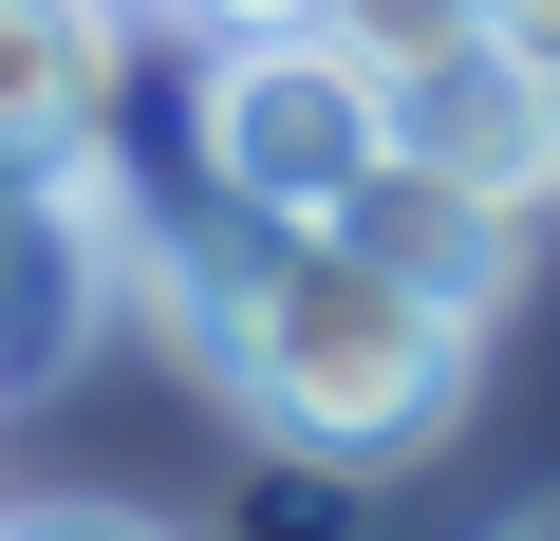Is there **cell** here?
I'll return each instance as SVG.
<instances>
[{"label":"cell","instance_id":"3957f363","mask_svg":"<svg viewBox=\"0 0 560 541\" xmlns=\"http://www.w3.org/2000/svg\"><path fill=\"white\" fill-rule=\"evenodd\" d=\"M374 94H393V150L448 168V187H486V205H541L560 187V113H541V75H523L504 20L448 38V57H411V75H374Z\"/></svg>","mask_w":560,"mask_h":541},{"label":"cell","instance_id":"7a4b0ae2","mask_svg":"<svg viewBox=\"0 0 560 541\" xmlns=\"http://www.w3.org/2000/svg\"><path fill=\"white\" fill-rule=\"evenodd\" d=\"M187 150H206L224 205L318 224V205L393 150V94H374V57H355L337 20H224L206 75H187Z\"/></svg>","mask_w":560,"mask_h":541},{"label":"cell","instance_id":"6da1fadb","mask_svg":"<svg viewBox=\"0 0 560 541\" xmlns=\"http://www.w3.org/2000/svg\"><path fill=\"white\" fill-rule=\"evenodd\" d=\"M168 299H187V355L224 374V411L300 467H411V448H448V411L486 374V318L411 299L337 224H261V205H224L168 261Z\"/></svg>","mask_w":560,"mask_h":541},{"label":"cell","instance_id":"52a82bcc","mask_svg":"<svg viewBox=\"0 0 560 541\" xmlns=\"http://www.w3.org/2000/svg\"><path fill=\"white\" fill-rule=\"evenodd\" d=\"M486 20L523 38V75H541V113H560V0H486Z\"/></svg>","mask_w":560,"mask_h":541},{"label":"cell","instance_id":"ba28073f","mask_svg":"<svg viewBox=\"0 0 560 541\" xmlns=\"http://www.w3.org/2000/svg\"><path fill=\"white\" fill-rule=\"evenodd\" d=\"M168 20H206V38H224V20H318V0H168Z\"/></svg>","mask_w":560,"mask_h":541},{"label":"cell","instance_id":"277c9868","mask_svg":"<svg viewBox=\"0 0 560 541\" xmlns=\"http://www.w3.org/2000/svg\"><path fill=\"white\" fill-rule=\"evenodd\" d=\"M318 224H337L355 261H393L411 299H448V318H504V281H523V205H486V187H448V168H411V150H374Z\"/></svg>","mask_w":560,"mask_h":541},{"label":"cell","instance_id":"5b68a950","mask_svg":"<svg viewBox=\"0 0 560 541\" xmlns=\"http://www.w3.org/2000/svg\"><path fill=\"white\" fill-rule=\"evenodd\" d=\"M113 113V0H0V150H75Z\"/></svg>","mask_w":560,"mask_h":541},{"label":"cell","instance_id":"8992f818","mask_svg":"<svg viewBox=\"0 0 560 541\" xmlns=\"http://www.w3.org/2000/svg\"><path fill=\"white\" fill-rule=\"evenodd\" d=\"M0 541H187V522H150V504H20Z\"/></svg>","mask_w":560,"mask_h":541}]
</instances>
